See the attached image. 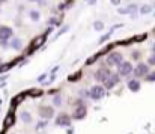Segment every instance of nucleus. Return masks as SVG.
Wrapping results in <instances>:
<instances>
[{"label":"nucleus","instance_id":"obj_1","mask_svg":"<svg viewBox=\"0 0 155 134\" xmlns=\"http://www.w3.org/2000/svg\"><path fill=\"white\" fill-rule=\"evenodd\" d=\"M94 101H98V99H101L104 98V95H105V89H104V86H94V88H91L89 89V93H87Z\"/></svg>","mask_w":155,"mask_h":134},{"label":"nucleus","instance_id":"obj_2","mask_svg":"<svg viewBox=\"0 0 155 134\" xmlns=\"http://www.w3.org/2000/svg\"><path fill=\"white\" fill-rule=\"evenodd\" d=\"M86 115H87V109H86V106H84V104H80V106H77V107H75L74 115H72L71 118H72V119H75V121H81V119H84V118H86Z\"/></svg>","mask_w":155,"mask_h":134},{"label":"nucleus","instance_id":"obj_3","mask_svg":"<svg viewBox=\"0 0 155 134\" xmlns=\"http://www.w3.org/2000/svg\"><path fill=\"white\" fill-rule=\"evenodd\" d=\"M71 121H72V118L68 115V113H60V115H57V118H56V125H59V127H69L71 125Z\"/></svg>","mask_w":155,"mask_h":134},{"label":"nucleus","instance_id":"obj_4","mask_svg":"<svg viewBox=\"0 0 155 134\" xmlns=\"http://www.w3.org/2000/svg\"><path fill=\"white\" fill-rule=\"evenodd\" d=\"M124 60H122V53H117V51H113L108 54L107 57V63L110 66H114V65H120Z\"/></svg>","mask_w":155,"mask_h":134},{"label":"nucleus","instance_id":"obj_5","mask_svg":"<svg viewBox=\"0 0 155 134\" xmlns=\"http://www.w3.org/2000/svg\"><path fill=\"white\" fill-rule=\"evenodd\" d=\"M39 116L42 119H45V121L51 119L53 116H54V109H53L51 106H41L39 107Z\"/></svg>","mask_w":155,"mask_h":134},{"label":"nucleus","instance_id":"obj_6","mask_svg":"<svg viewBox=\"0 0 155 134\" xmlns=\"http://www.w3.org/2000/svg\"><path fill=\"white\" fill-rule=\"evenodd\" d=\"M117 82H119V77H117V74H110L105 80L103 82L104 85V89H111V88H114L116 85H117Z\"/></svg>","mask_w":155,"mask_h":134},{"label":"nucleus","instance_id":"obj_7","mask_svg":"<svg viewBox=\"0 0 155 134\" xmlns=\"http://www.w3.org/2000/svg\"><path fill=\"white\" fill-rule=\"evenodd\" d=\"M133 71H134V75L136 77H146L149 74V66L146 63H139L136 66V69H133Z\"/></svg>","mask_w":155,"mask_h":134},{"label":"nucleus","instance_id":"obj_8","mask_svg":"<svg viewBox=\"0 0 155 134\" xmlns=\"http://www.w3.org/2000/svg\"><path fill=\"white\" fill-rule=\"evenodd\" d=\"M117 72H119V75H130L133 72V65L130 62H122L117 68Z\"/></svg>","mask_w":155,"mask_h":134},{"label":"nucleus","instance_id":"obj_9","mask_svg":"<svg viewBox=\"0 0 155 134\" xmlns=\"http://www.w3.org/2000/svg\"><path fill=\"white\" fill-rule=\"evenodd\" d=\"M110 74H111V72H110V69H108V68H105V66H103V68H100V69L95 72V79H97L98 82H104Z\"/></svg>","mask_w":155,"mask_h":134},{"label":"nucleus","instance_id":"obj_10","mask_svg":"<svg viewBox=\"0 0 155 134\" xmlns=\"http://www.w3.org/2000/svg\"><path fill=\"white\" fill-rule=\"evenodd\" d=\"M45 42V35H41V36H38L32 44H30V48H29V54H32V51H35V50H38L41 45Z\"/></svg>","mask_w":155,"mask_h":134},{"label":"nucleus","instance_id":"obj_11","mask_svg":"<svg viewBox=\"0 0 155 134\" xmlns=\"http://www.w3.org/2000/svg\"><path fill=\"white\" fill-rule=\"evenodd\" d=\"M12 36V29L8 26H0V41H8Z\"/></svg>","mask_w":155,"mask_h":134},{"label":"nucleus","instance_id":"obj_12","mask_svg":"<svg viewBox=\"0 0 155 134\" xmlns=\"http://www.w3.org/2000/svg\"><path fill=\"white\" fill-rule=\"evenodd\" d=\"M14 122H15V116H14V113H9V115L5 118V130H6V128H11V127L14 125Z\"/></svg>","mask_w":155,"mask_h":134},{"label":"nucleus","instance_id":"obj_13","mask_svg":"<svg viewBox=\"0 0 155 134\" xmlns=\"http://www.w3.org/2000/svg\"><path fill=\"white\" fill-rule=\"evenodd\" d=\"M128 89L131 90V92H137V90L140 89V83L137 80H130L128 82Z\"/></svg>","mask_w":155,"mask_h":134},{"label":"nucleus","instance_id":"obj_14","mask_svg":"<svg viewBox=\"0 0 155 134\" xmlns=\"http://www.w3.org/2000/svg\"><path fill=\"white\" fill-rule=\"evenodd\" d=\"M21 121H23L24 124H30V122H32L30 113H29V112H23V113H21Z\"/></svg>","mask_w":155,"mask_h":134},{"label":"nucleus","instance_id":"obj_15","mask_svg":"<svg viewBox=\"0 0 155 134\" xmlns=\"http://www.w3.org/2000/svg\"><path fill=\"white\" fill-rule=\"evenodd\" d=\"M11 47L15 48V50H20V48H21V39H18V38L12 39V41H11Z\"/></svg>","mask_w":155,"mask_h":134},{"label":"nucleus","instance_id":"obj_16","mask_svg":"<svg viewBox=\"0 0 155 134\" xmlns=\"http://www.w3.org/2000/svg\"><path fill=\"white\" fill-rule=\"evenodd\" d=\"M26 95H30V96H41V95H42V90L41 89H30Z\"/></svg>","mask_w":155,"mask_h":134},{"label":"nucleus","instance_id":"obj_17","mask_svg":"<svg viewBox=\"0 0 155 134\" xmlns=\"http://www.w3.org/2000/svg\"><path fill=\"white\" fill-rule=\"evenodd\" d=\"M53 106H56V107L62 106V96H60V95H56V96L53 98Z\"/></svg>","mask_w":155,"mask_h":134},{"label":"nucleus","instance_id":"obj_18","mask_svg":"<svg viewBox=\"0 0 155 134\" xmlns=\"http://www.w3.org/2000/svg\"><path fill=\"white\" fill-rule=\"evenodd\" d=\"M29 15H30V18H32L33 21H38V20H39V12H38V11H30Z\"/></svg>","mask_w":155,"mask_h":134},{"label":"nucleus","instance_id":"obj_19","mask_svg":"<svg viewBox=\"0 0 155 134\" xmlns=\"http://www.w3.org/2000/svg\"><path fill=\"white\" fill-rule=\"evenodd\" d=\"M143 39H146V33H143V35H137V36L133 38V41H136V42H142Z\"/></svg>","mask_w":155,"mask_h":134},{"label":"nucleus","instance_id":"obj_20","mask_svg":"<svg viewBox=\"0 0 155 134\" xmlns=\"http://www.w3.org/2000/svg\"><path fill=\"white\" fill-rule=\"evenodd\" d=\"M98 57H100V56H98V53H97L95 56H91V57H89V59L86 60V65H91V63H92V62H95V60H97Z\"/></svg>","mask_w":155,"mask_h":134},{"label":"nucleus","instance_id":"obj_21","mask_svg":"<svg viewBox=\"0 0 155 134\" xmlns=\"http://www.w3.org/2000/svg\"><path fill=\"white\" fill-rule=\"evenodd\" d=\"M94 27H95L97 30H103V29H104V24L101 23V21H95V23H94Z\"/></svg>","mask_w":155,"mask_h":134},{"label":"nucleus","instance_id":"obj_22","mask_svg":"<svg viewBox=\"0 0 155 134\" xmlns=\"http://www.w3.org/2000/svg\"><path fill=\"white\" fill-rule=\"evenodd\" d=\"M151 9H152V8L146 5V6H142V8H140V12H142V14H148V12H151Z\"/></svg>","mask_w":155,"mask_h":134},{"label":"nucleus","instance_id":"obj_23","mask_svg":"<svg viewBox=\"0 0 155 134\" xmlns=\"http://www.w3.org/2000/svg\"><path fill=\"white\" fill-rule=\"evenodd\" d=\"M146 80H148V82H155V71H154V72H149V74H148Z\"/></svg>","mask_w":155,"mask_h":134},{"label":"nucleus","instance_id":"obj_24","mask_svg":"<svg viewBox=\"0 0 155 134\" xmlns=\"http://www.w3.org/2000/svg\"><path fill=\"white\" fill-rule=\"evenodd\" d=\"M148 63H149V65H155V53L149 56V59H148Z\"/></svg>","mask_w":155,"mask_h":134},{"label":"nucleus","instance_id":"obj_25","mask_svg":"<svg viewBox=\"0 0 155 134\" xmlns=\"http://www.w3.org/2000/svg\"><path fill=\"white\" fill-rule=\"evenodd\" d=\"M45 125H47V121H45V122H44V121H41V122L38 124V130H41V128H44Z\"/></svg>","mask_w":155,"mask_h":134},{"label":"nucleus","instance_id":"obj_26","mask_svg":"<svg viewBox=\"0 0 155 134\" xmlns=\"http://www.w3.org/2000/svg\"><path fill=\"white\" fill-rule=\"evenodd\" d=\"M111 3H113V5H114V6H117V5H119V3H120V0H111Z\"/></svg>","mask_w":155,"mask_h":134},{"label":"nucleus","instance_id":"obj_27","mask_svg":"<svg viewBox=\"0 0 155 134\" xmlns=\"http://www.w3.org/2000/svg\"><path fill=\"white\" fill-rule=\"evenodd\" d=\"M95 2H97V0H89V3H91V5H94Z\"/></svg>","mask_w":155,"mask_h":134},{"label":"nucleus","instance_id":"obj_28","mask_svg":"<svg viewBox=\"0 0 155 134\" xmlns=\"http://www.w3.org/2000/svg\"><path fill=\"white\" fill-rule=\"evenodd\" d=\"M0 134H5V131H3V133H0Z\"/></svg>","mask_w":155,"mask_h":134}]
</instances>
